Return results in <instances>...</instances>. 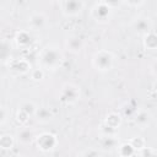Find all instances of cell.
I'll list each match as a JSON object with an SVG mask.
<instances>
[{"label":"cell","mask_w":157,"mask_h":157,"mask_svg":"<svg viewBox=\"0 0 157 157\" xmlns=\"http://www.w3.org/2000/svg\"><path fill=\"white\" fill-rule=\"evenodd\" d=\"M52 1H61V0H52Z\"/></svg>","instance_id":"f546056e"},{"label":"cell","mask_w":157,"mask_h":157,"mask_svg":"<svg viewBox=\"0 0 157 157\" xmlns=\"http://www.w3.org/2000/svg\"><path fill=\"white\" fill-rule=\"evenodd\" d=\"M91 17L97 23H108L112 17V9L103 1L96 2L91 7Z\"/></svg>","instance_id":"52a82bcc"},{"label":"cell","mask_w":157,"mask_h":157,"mask_svg":"<svg viewBox=\"0 0 157 157\" xmlns=\"http://www.w3.org/2000/svg\"><path fill=\"white\" fill-rule=\"evenodd\" d=\"M31 78L33 81H42L44 78V69H42L40 66H38L37 69H32L31 70Z\"/></svg>","instance_id":"44dd1931"},{"label":"cell","mask_w":157,"mask_h":157,"mask_svg":"<svg viewBox=\"0 0 157 157\" xmlns=\"http://www.w3.org/2000/svg\"><path fill=\"white\" fill-rule=\"evenodd\" d=\"M129 141L132 144V146L136 148V151H139V150H141L142 147L146 146V140L144 137H141V136H135V137L130 139Z\"/></svg>","instance_id":"7402d4cb"},{"label":"cell","mask_w":157,"mask_h":157,"mask_svg":"<svg viewBox=\"0 0 157 157\" xmlns=\"http://www.w3.org/2000/svg\"><path fill=\"white\" fill-rule=\"evenodd\" d=\"M155 156V155H157V151L156 150H153L152 147H147V146H145V147H142L141 150H139L137 151V153H136V156Z\"/></svg>","instance_id":"cb8c5ba5"},{"label":"cell","mask_w":157,"mask_h":157,"mask_svg":"<svg viewBox=\"0 0 157 157\" xmlns=\"http://www.w3.org/2000/svg\"><path fill=\"white\" fill-rule=\"evenodd\" d=\"M80 97H81L80 87L72 82H65L59 91L58 99L65 105H72L80 99Z\"/></svg>","instance_id":"3957f363"},{"label":"cell","mask_w":157,"mask_h":157,"mask_svg":"<svg viewBox=\"0 0 157 157\" xmlns=\"http://www.w3.org/2000/svg\"><path fill=\"white\" fill-rule=\"evenodd\" d=\"M142 45L146 50H156L157 49V32H148L142 37Z\"/></svg>","instance_id":"ac0fdd59"},{"label":"cell","mask_w":157,"mask_h":157,"mask_svg":"<svg viewBox=\"0 0 157 157\" xmlns=\"http://www.w3.org/2000/svg\"><path fill=\"white\" fill-rule=\"evenodd\" d=\"M102 1H103L104 4H107L112 10L120 7V6H121V4L124 2V0H102Z\"/></svg>","instance_id":"d4e9b609"},{"label":"cell","mask_w":157,"mask_h":157,"mask_svg":"<svg viewBox=\"0 0 157 157\" xmlns=\"http://www.w3.org/2000/svg\"><path fill=\"white\" fill-rule=\"evenodd\" d=\"M9 117H10V110H9L5 105H2V107H1V112H0V125H1V126H4V125L6 124Z\"/></svg>","instance_id":"603a6c76"},{"label":"cell","mask_w":157,"mask_h":157,"mask_svg":"<svg viewBox=\"0 0 157 157\" xmlns=\"http://www.w3.org/2000/svg\"><path fill=\"white\" fill-rule=\"evenodd\" d=\"M64 63V55L61 49L55 44H47L38 54V65L49 71H55L61 67Z\"/></svg>","instance_id":"6da1fadb"},{"label":"cell","mask_w":157,"mask_h":157,"mask_svg":"<svg viewBox=\"0 0 157 157\" xmlns=\"http://www.w3.org/2000/svg\"><path fill=\"white\" fill-rule=\"evenodd\" d=\"M152 20L148 16H139L131 22L132 29L141 37L147 34L148 32L152 31Z\"/></svg>","instance_id":"30bf717a"},{"label":"cell","mask_w":157,"mask_h":157,"mask_svg":"<svg viewBox=\"0 0 157 157\" xmlns=\"http://www.w3.org/2000/svg\"><path fill=\"white\" fill-rule=\"evenodd\" d=\"M152 88H153V90L157 92V78H156V81L153 82V86H152Z\"/></svg>","instance_id":"f1b7e54d"},{"label":"cell","mask_w":157,"mask_h":157,"mask_svg":"<svg viewBox=\"0 0 157 157\" xmlns=\"http://www.w3.org/2000/svg\"><path fill=\"white\" fill-rule=\"evenodd\" d=\"M119 139L118 135H101V146L104 150H114L119 146Z\"/></svg>","instance_id":"2e32d148"},{"label":"cell","mask_w":157,"mask_h":157,"mask_svg":"<svg viewBox=\"0 0 157 157\" xmlns=\"http://www.w3.org/2000/svg\"><path fill=\"white\" fill-rule=\"evenodd\" d=\"M15 145V137L11 134H1L0 136V148L6 151L11 150Z\"/></svg>","instance_id":"ffe728a7"},{"label":"cell","mask_w":157,"mask_h":157,"mask_svg":"<svg viewBox=\"0 0 157 157\" xmlns=\"http://www.w3.org/2000/svg\"><path fill=\"white\" fill-rule=\"evenodd\" d=\"M146 0H124V2L129 6V7H134V9H137V7H141L144 4H145Z\"/></svg>","instance_id":"484cf974"},{"label":"cell","mask_w":157,"mask_h":157,"mask_svg":"<svg viewBox=\"0 0 157 157\" xmlns=\"http://www.w3.org/2000/svg\"><path fill=\"white\" fill-rule=\"evenodd\" d=\"M34 142H36V146L42 152L48 153V152H52L56 148V146L59 144V139L55 134L44 131V132H40L39 135H37Z\"/></svg>","instance_id":"5b68a950"},{"label":"cell","mask_w":157,"mask_h":157,"mask_svg":"<svg viewBox=\"0 0 157 157\" xmlns=\"http://www.w3.org/2000/svg\"><path fill=\"white\" fill-rule=\"evenodd\" d=\"M114 65V55L107 49L97 50L92 56V66L98 72H108Z\"/></svg>","instance_id":"7a4b0ae2"},{"label":"cell","mask_w":157,"mask_h":157,"mask_svg":"<svg viewBox=\"0 0 157 157\" xmlns=\"http://www.w3.org/2000/svg\"><path fill=\"white\" fill-rule=\"evenodd\" d=\"M117 153L121 157H130V156H136L137 151L130 141H124L120 142L119 146L117 147Z\"/></svg>","instance_id":"e0dca14e"},{"label":"cell","mask_w":157,"mask_h":157,"mask_svg":"<svg viewBox=\"0 0 157 157\" xmlns=\"http://www.w3.org/2000/svg\"><path fill=\"white\" fill-rule=\"evenodd\" d=\"M132 121H134V124H135L139 129L145 130V129H147V128L150 126V124H151V114H150V112L139 108L137 112H136V114H135L134 118H132Z\"/></svg>","instance_id":"5bb4252c"},{"label":"cell","mask_w":157,"mask_h":157,"mask_svg":"<svg viewBox=\"0 0 157 157\" xmlns=\"http://www.w3.org/2000/svg\"><path fill=\"white\" fill-rule=\"evenodd\" d=\"M82 156H98V151H83L82 153H81Z\"/></svg>","instance_id":"83f0119b"},{"label":"cell","mask_w":157,"mask_h":157,"mask_svg":"<svg viewBox=\"0 0 157 157\" xmlns=\"http://www.w3.org/2000/svg\"><path fill=\"white\" fill-rule=\"evenodd\" d=\"M15 44L17 48L20 49H28L32 47L34 39H33V36L29 33V31H26V29H20L15 33Z\"/></svg>","instance_id":"7c38bea8"},{"label":"cell","mask_w":157,"mask_h":157,"mask_svg":"<svg viewBox=\"0 0 157 157\" xmlns=\"http://www.w3.org/2000/svg\"><path fill=\"white\" fill-rule=\"evenodd\" d=\"M16 137H17V141L22 145H28L31 142H33L37 137L34 130L32 128H28V126H22L21 129H18L17 134H16Z\"/></svg>","instance_id":"9a60e30c"},{"label":"cell","mask_w":157,"mask_h":157,"mask_svg":"<svg viewBox=\"0 0 157 157\" xmlns=\"http://www.w3.org/2000/svg\"><path fill=\"white\" fill-rule=\"evenodd\" d=\"M34 118L39 123L45 124V123H49L53 119V112L49 108H47V107H40V108H37V112L34 114Z\"/></svg>","instance_id":"d6986e66"},{"label":"cell","mask_w":157,"mask_h":157,"mask_svg":"<svg viewBox=\"0 0 157 157\" xmlns=\"http://www.w3.org/2000/svg\"><path fill=\"white\" fill-rule=\"evenodd\" d=\"M64 47L67 52L72 53V54H78L81 53V50L83 49L85 47V42L83 39L77 36V34H71V36H67L65 38V42H64Z\"/></svg>","instance_id":"8fae6325"},{"label":"cell","mask_w":157,"mask_h":157,"mask_svg":"<svg viewBox=\"0 0 157 157\" xmlns=\"http://www.w3.org/2000/svg\"><path fill=\"white\" fill-rule=\"evenodd\" d=\"M47 23H48V17L45 16V13H43L40 11L33 12L28 17V26L33 31H40V29L45 28Z\"/></svg>","instance_id":"4fadbf2b"},{"label":"cell","mask_w":157,"mask_h":157,"mask_svg":"<svg viewBox=\"0 0 157 157\" xmlns=\"http://www.w3.org/2000/svg\"><path fill=\"white\" fill-rule=\"evenodd\" d=\"M150 71H151V75L157 78V59L153 60L152 64L150 65Z\"/></svg>","instance_id":"4316f807"},{"label":"cell","mask_w":157,"mask_h":157,"mask_svg":"<svg viewBox=\"0 0 157 157\" xmlns=\"http://www.w3.org/2000/svg\"><path fill=\"white\" fill-rule=\"evenodd\" d=\"M121 121H123V118L119 113H115V112L108 113L101 124V128H99L101 135H118V130L121 125Z\"/></svg>","instance_id":"277c9868"},{"label":"cell","mask_w":157,"mask_h":157,"mask_svg":"<svg viewBox=\"0 0 157 157\" xmlns=\"http://www.w3.org/2000/svg\"><path fill=\"white\" fill-rule=\"evenodd\" d=\"M37 105L32 102V101H26V102H22L17 110H16V114H15V119L16 121L20 124V125H26L28 123V120L34 117L36 112H37Z\"/></svg>","instance_id":"8992f818"},{"label":"cell","mask_w":157,"mask_h":157,"mask_svg":"<svg viewBox=\"0 0 157 157\" xmlns=\"http://www.w3.org/2000/svg\"><path fill=\"white\" fill-rule=\"evenodd\" d=\"M7 67H9V71L13 75H26L32 70L31 63L23 58H20V59L11 58L7 63Z\"/></svg>","instance_id":"9c48e42d"},{"label":"cell","mask_w":157,"mask_h":157,"mask_svg":"<svg viewBox=\"0 0 157 157\" xmlns=\"http://www.w3.org/2000/svg\"><path fill=\"white\" fill-rule=\"evenodd\" d=\"M60 7H61V13L65 17L72 18L82 12L85 7V2L83 0H61Z\"/></svg>","instance_id":"ba28073f"}]
</instances>
